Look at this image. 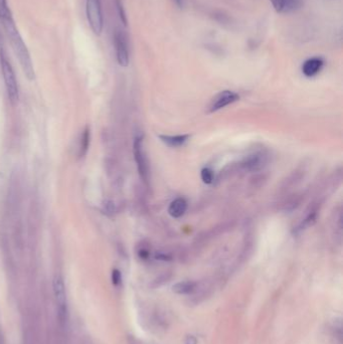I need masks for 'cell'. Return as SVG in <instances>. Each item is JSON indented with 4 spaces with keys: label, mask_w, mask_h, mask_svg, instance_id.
Here are the masks:
<instances>
[{
    "label": "cell",
    "mask_w": 343,
    "mask_h": 344,
    "mask_svg": "<svg viewBox=\"0 0 343 344\" xmlns=\"http://www.w3.org/2000/svg\"><path fill=\"white\" fill-rule=\"evenodd\" d=\"M159 138L161 141L169 147H179L182 146L189 138L188 135H176V136H169V135H160Z\"/></svg>",
    "instance_id": "7c38bea8"
},
{
    "label": "cell",
    "mask_w": 343,
    "mask_h": 344,
    "mask_svg": "<svg viewBox=\"0 0 343 344\" xmlns=\"http://www.w3.org/2000/svg\"><path fill=\"white\" fill-rule=\"evenodd\" d=\"M175 2L177 3L178 6H181V4H182V0H175Z\"/></svg>",
    "instance_id": "ffe728a7"
},
{
    "label": "cell",
    "mask_w": 343,
    "mask_h": 344,
    "mask_svg": "<svg viewBox=\"0 0 343 344\" xmlns=\"http://www.w3.org/2000/svg\"><path fill=\"white\" fill-rule=\"evenodd\" d=\"M0 19L2 21L5 33L10 41L11 48L18 59V62L20 64V67L25 75V77L29 81H33L35 79V73L33 64L29 55V52L24 44V41L18 32V29L14 23V20L12 18L10 9L7 8L4 11L0 12Z\"/></svg>",
    "instance_id": "6da1fadb"
},
{
    "label": "cell",
    "mask_w": 343,
    "mask_h": 344,
    "mask_svg": "<svg viewBox=\"0 0 343 344\" xmlns=\"http://www.w3.org/2000/svg\"><path fill=\"white\" fill-rule=\"evenodd\" d=\"M90 138H91L90 129H89V127H87L83 131L81 141H80V147H79V157L80 158L85 157V155L87 154L88 149H89V145H90Z\"/></svg>",
    "instance_id": "4fadbf2b"
},
{
    "label": "cell",
    "mask_w": 343,
    "mask_h": 344,
    "mask_svg": "<svg viewBox=\"0 0 343 344\" xmlns=\"http://www.w3.org/2000/svg\"><path fill=\"white\" fill-rule=\"evenodd\" d=\"M196 287H197V283H195L194 281H182V282L176 283L173 286L172 291L179 295H188V294H192L195 291Z\"/></svg>",
    "instance_id": "8fae6325"
},
{
    "label": "cell",
    "mask_w": 343,
    "mask_h": 344,
    "mask_svg": "<svg viewBox=\"0 0 343 344\" xmlns=\"http://www.w3.org/2000/svg\"><path fill=\"white\" fill-rule=\"evenodd\" d=\"M240 99L239 95L232 92V91H224L221 92L220 94H218L216 97L213 98V100L211 101V104L209 106V111L210 112H216L219 111L227 106H229L230 104H233L235 102H237Z\"/></svg>",
    "instance_id": "52a82bcc"
},
{
    "label": "cell",
    "mask_w": 343,
    "mask_h": 344,
    "mask_svg": "<svg viewBox=\"0 0 343 344\" xmlns=\"http://www.w3.org/2000/svg\"><path fill=\"white\" fill-rule=\"evenodd\" d=\"M116 208H115V203L112 200H106L103 204V211L110 216V214H113L115 212Z\"/></svg>",
    "instance_id": "2e32d148"
},
{
    "label": "cell",
    "mask_w": 343,
    "mask_h": 344,
    "mask_svg": "<svg viewBox=\"0 0 343 344\" xmlns=\"http://www.w3.org/2000/svg\"><path fill=\"white\" fill-rule=\"evenodd\" d=\"M270 1L279 13H289L300 6V0H270Z\"/></svg>",
    "instance_id": "ba28073f"
},
{
    "label": "cell",
    "mask_w": 343,
    "mask_h": 344,
    "mask_svg": "<svg viewBox=\"0 0 343 344\" xmlns=\"http://www.w3.org/2000/svg\"><path fill=\"white\" fill-rule=\"evenodd\" d=\"M323 65H324V62L321 58L309 59L303 64L302 73L308 78L314 77L322 70Z\"/></svg>",
    "instance_id": "9c48e42d"
},
{
    "label": "cell",
    "mask_w": 343,
    "mask_h": 344,
    "mask_svg": "<svg viewBox=\"0 0 343 344\" xmlns=\"http://www.w3.org/2000/svg\"><path fill=\"white\" fill-rule=\"evenodd\" d=\"M196 343H197V341H196V338L194 336L187 337L186 342H185V344H196Z\"/></svg>",
    "instance_id": "d6986e66"
},
{
    "label": "cell",
    "mask_w": 343,
    "mask_h": 344,
    "mask_svg": "<svg viewBox=\"0 0 343 344\" xmlns=\"http://www.w3.org/2000/svg\"><path fill=\"white\" fill-rule=\"evenodd\" d=\"M114 46L118 64L121 67H127L129 65V50L126 37L121 31H116L114 35Z\"/></svg>",
    "instance_id": "8992f818"
},
{
    "label": "cell",
    "mask_w": 343,
    "mask_h": 344,
    "mask_svg": "<svg viewBox=\"0 0 343 344\" xmlns=\"http://www.w3.org/2000/svg\"><path fill=\"white\" fill-rule=\"evenodd\" d=\"M133 153H134V158L137 164L140 177L143 179L144 182H147L148 181V162H147V158H146L144 147H143V138L141 136H137L134 140Z\"/></svg>",
    "instance_id": "5b68a950"
},
{
    "label": "cell",
    "mask_w": 343,
    "mask_h": 344,
    "mask_svg": "<svg viewBox=\"0 0 343 344\" xmlns=\"http://www.w3.org/2000/svg\"><path fill=\"white\" fill-rule=\"evenodd\" d=\"M112 281H113V284L115 286H119L121 284V281H122V276H121V273L119 270L115 269L113 270V273H112Z\"/></svg>",
    "instance_id": "e0dca14e"
},
{
    "label": "cell",
    "mask_w": 343,
    "mask_h": 344,
    "mask_svg": "<svg viewBox=\"0 0 343 344\" xmlns=\"http://www.w3.org/2000/svg\"><path fill=\"white\" fill-rule=\"evenodd\" d=\"M187 209V202L184 198H176L170 203L168 207V212L172 218H181Z\"/></svg>",
    "instance_id": "30bf717a"
},
{
    "label": "cell",
    "mask_w": 343,
    "mask_h": 344,
    "mask_svg": "<svg viewBox=\"0 0 343 344\" xmlns=\"http://www.w3.org/2000/svg\"><path fill=\"white\" fill-rule=\"evenodd\" d=\"M0 64H1L2 75H3L5 88H6L9 101L13 105H15L19 99V91H18V84L16 81L14 71L12 69L11 64L7 61V59L3 55L1 56V58H0Z\"/></svg>",
    "instance_id": "7a4b0ae2"
},
{
    "label": "cell",
    "mask_w": 343,
    "mask_h": 344,
    "mask_svg": "<svg viewBox=\"0 0 343 344\" xmlns=\"http://www.w3.org/2000/svg\"><path fill=\"white\" fill-rule=\"evenodd\" d=\"M54 295L58 307L59 319L62 323H66L68 320V299L64 279L62 276L57 275L53 282Z\"/></svg>",
    "instance_id": "3957f363"
},
{
    "label": "cell",
    "mask_w": 343,
    "mask_h": 344,
    "mask_svg": "<svg viewBox=\"0 0 343 344\" xmlns=\"http://www.w3.org/2000/svg\"><path fill=\"white\" fill-rule=\"evenodd\" d=\"M86 11H87V18L92 30L95 34L100 35L104 24L100 0H87Z\"/></svg>",
    "instance_id": "277c9868"
},
{
    "label": "cell",
    "mask_w": 343,
    "mask_h": 344,
    "mask_svg": "<svg viewBox=\"0 0 343 344\" xmlns=\"http://www.w3.org/2000/svg\"><path fill=\"white\" fill-rule=\"evenodd\" d=\"M138 254H139V257L141 258V259H143V260L147 259V258L149 257V251L146 250V249H141V250L139 251Z\"/></svg>",
    "instance_id": "ac0fdd59"
},
{
    "label": "cell",
    "mask_w": 343,
    "mask_h": 344,
    "mask_svg": "<svg viewBox=\"0 0 343 344\" xmlns=\"http://www.w3.org/2000/svg\"><path fill=\"white\" fill-rule=\"evenodd\" d=\"M200 176H201V179L204 183L206 184H209L212 182L213 180V173H212V171L209 169V168H203L201 170V173H200Z\"/></svg>",
    "instance_id": "9a60e30c"
},
{
    "label": "cell",
    "mask_w": 343,
    "mask_h": 344,
    "mask_svg": "<svg viewBox=\"0 0 343 344\" xmlns=\"http://www.w3.org/2000/svg\"><path fill=\"white\" fill-rule=\"evenodd\" d=\"M262 158L260 155H253L246 161V166L250 169H255L258 166L262 165Z\"/></svg>",
    "instance_id": "5bb4252c"
}]
</instances>
